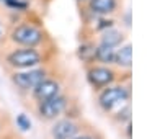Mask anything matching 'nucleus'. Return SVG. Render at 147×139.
<instances>
[{"instance_id":"nucleus-1","label":"nucleus","mask_w":147,"mask_h":139,"mask_svg":"<svg viewBox=\"0 0 147 139\" xmlns=\"http://www.w3.org/2000/svg\"><path fill=\"white\" fill-rule=\"evenodd\" d=\"M127 100H129V90L123 85L108 87L98 96V103L106 113L113 111L118 107H123L124 103H127Z\"/></svg>"},{"instance_id":"nucleus-2","label":"nucleus","mask_w":147,"mask_h":139,"mask_svg":"<svg viewBox=\"0 0 147 139\" xmlns=\"http://www.w3.org/2000/svg\"><path fill=\"white\" fill-rule=\"evenodd\" d=\"M7 62L15 67V69H31V67H36L39 62H41V56L36 49L33 48H26V49H18V51H13V53L8 54L7 57Z\"/></svg>"},{"instance_id":"nucleus-3","label":"nucleus","mask_w":147,"mask_h":139,"mask_svg":"<svg viewBox=\"0 0 147 139\" xmlns=\"http://www.w3.org/2000/svg\"><path fill=\"white\" fill-rule=\"evenodd\" d=\"M67 107V98L61 93L51 96V98H46L39 102V107H38V115L41 119H46V121H51V119H56L57 116H61Z\"/></svg>"},{"instance_id":"nucleus-4","label":"nucleus","mask_w":147,"mask_h":139,"mask_svg":"<svg viewBox=\"0 0 147 139\" xmlns=\"http://www.w3.org/2000/svg\"><path fill=\"white\" fill-rule=\"evenodd\" d=\"M46 79V70L44 69H25L21 72H15L11 75V80L21 90H33L34 87Z\"/></svg>"},{"instance_id":"nucleus-5","label":"nucleus","mask_w":147,"mask_h":139,"mask_svg":"<svg viewBox=\"0 0 147 139\" xmlns=\"http://www.w3.org/2000/svg\"><path fill=\"white\" fill-rule=\"evenodd\" d=\"M77 134H80V124L74 121L72 118L57 119L49 129L51 139H72Z\"/></svg>"},{"instance_id":"nucleus-6","label":"nucleus","mask_w":147,"mask_h":139,"mask_svg":"<svg viewBox=\"0 0 147 139\" xmlns=\"http://www.w3.org/2000/svg\"><path fill=\"white\" fill-rule=\"evenodd\" d=\"M11 39L15 43L21 44V46H28V48H34L36 44L41 43L42 34L39 30L30 25H21V26L15 28L11 33Z\"/></svg>"},{"instance_id":"nucleus-7","label":"nucleus","mask_w":147,"mask_h":139,"mask_svg":"<svg viewBox=\"0 0 147 139\" xmlns=\"http://www.w3.org/2000/svg\"><path fill=\"white\" fill-rule=\"evenodd\" d=\"M88 80L93 87L101 88V87L110 85L115 80V72L110 67H103V65L101 67H92L88 70Z\"/></svg>"},{"instance_id":"nucleus-8","label":"nucleus","mask_w":147,"mask_h":139,"mask_svg":"<svg viewBox=\"0 0 147 139\" xmlns=\"http://www.w3.org/2000/svg\"><path fill=\"white\" fill-rule=\"evenodd\" d=\"M33 93L39 102L46 100V98H51V96L57 95L59 93V84L56 80H51V79H44L42 82H39L34 88H33Z\"/></svg>"},{"instance_id":"nucleus-9","label":"nucleus","mask_w":147,"mask_h":139,"mask_svg":"<svg viewBox=\"0 0 147 139\" xmlns=\"http://www.w3.org/2000/svg\"><path fill=\"white\" fill-rule=\"evenodd\" d=\"M115 56H116V51L115 48H110V46H103L100 44L98 48L95 49V59L100 61L103 64H115Z\"/></svg>"},{"instance_id":"nucleus-10","label":"nucleus","mask_w":147,"mask_h":139,"mask_svg":"<svg viewBox=\"0 0 147 139\" xmlns=\"http://www.w3.org/2000/svg\"><path fill=\"white\" fill-rule=\"evenodd\" d=\"M90 8L95 13H100V15H106L116 8V0H92L90 2Z\"/></svg>"},{"instance_id":"nucleus-11","label":"nucleus","mask_w":147,"mask_h":139,"mask_svg":"<svg viewBox=\"0 0 147 139\" xmlns=\"http://www.w3.org/2000/svg\"><path fill=\"white\" fill-rule=\"evenodd\" d=\"M131 62V44H124L119 51H116L115 64H118L119 67H124V69H129Z\"/></svg>"},{"instance_id":"nucleus-12","label":"nucleus","mask_w":147,"mask_h":139,"mask_svg":"<svg viewBox=\"0 0 147 139\" xmlns=\"http://www.w3.org/2000/svg\"><path fill=\"white\" fill-rule=\"evenodd\" d=\"M121 41H123V33L118 31V30H113V28L106 30L103 33V36H101V44L103 46H110V48L118 46Z\"/></svg>"},{"instance_id":"nucleus-13","label":"nucleus","mask_w":147,"mask_h":139,"mask_svg":"<svg viewBox=\"0 0 147 139\" xmlns=\"http://www.w3.org/2000/svg\"><path fill=\"white\" fill-rule=\"evenodd\" d=\"M16 126L21 129V131H28V129L31 128V121H30V118L26 116V115H18L16 116Z\"/></svg>"},{"instance_id":"nucleus-14","label":"nucleus","mask_w":147,"mask_h":139,"mask_svg":"<svg viewBox=\"0 0 147 139\" xmlns=\"http://www.w3.org/2000/svg\"><path fill=\"white\" fill-rule=\"evenodd\" d=\"M72 139H95V136H92V134H77Z\"/></svg>"},{"instance_id":"nucleus-15","label":"nucleus","mask_w":147,"mask_h":139,"mask_svg":"<svg viewBox=\"0 0 147 139\" xmlns=\"http://www.w3.org/2000/svg\"><path fill=\"white\" fill-rule=\"evenodd\" d=\"M0 2H3V3H5V2H8V0H0Z\"/></svg>"}]
</instances>
